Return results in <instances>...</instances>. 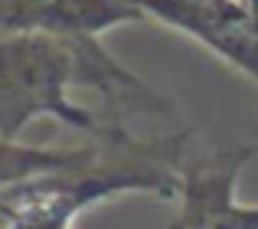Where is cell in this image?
Wrapping results in <instances>:
<instances>
[{"label": "cell", "mask_w": 258, "mask_h": 229, "mask_svg": "<svg viewBox=\"0 0 258 229\" xmlns=\"http://www.w3.org/2000/svg\"><path fill=\"white\" fill-rule=\"evenodd\" d=\"M147 17L193 36L258 82V20L242 0H134Z\"/></svg>", "instance_id": "cell-3"}, {"label": "cell", "mask_w": 258, "mask_h": 229, "mask_svg": "<svg viewBox=\"0 0 258 229\" xmlns=\"http://www.w3.org/2000/svg\"><path fill=\"white\" fill-rule=\"evenodd\" d=\"M88 147H30L0 138V190H10L33 177L72 167L85 157Z\"/></svg>", "instance_id": "cell-6"}, {"label": "cell", "mask_w": 258, "mask_h": 229, "mask_svg": "<svg viewBox=\"0 0 258 229\" xmlns=\"http://www.w3.org/2000/svg\"><path fill=\"white\" fill-rule=\"evenodd\" d=\"M170 229H180V226H176V223H170Z\"/></svg>", "instance_id": "cell-7"}, {"label": "cell", "mask_w": 258, "mask_h": 229, "mask_svg": "<svg viewBox=\"0 0 258 229\" xmlns=\"http://www.w3.org/2000/svg\"><path fill=\"white\" fill-rule=\"evenodd\" d=\"M72 92V49L66 39L46 33L0 36V138L17 141L33 118H59L62 125L101 134V118L76 105Z\"/></svg>", "instance_id": "cell-2"}, {"label": "cell", "mask_w": 258, "mask_h": 229, "mask_svg": "<svg viewBox=\"0 0 258 229\" xmlns=\"http://www.w3.org/2000/svg\"><path fill=\"white\" fill-rule=\"evenodd\" d=\"M147 13L134 0H0V36H101L121 23H138Z\"/></svg>", "instance_id": "cell-5"}, {"label": "cell", "mask_w": 258, "mask_h": 229, "mask_svg": "<svg viewBox=\"0 0 258 229\" xmlns=\"http://www.w3.org/2000/svg\"><path fill=\"white\" fill-rule=\"evenodd\" d=\"M186 141L189 131L141 141L124 125H105L79 164L0 190L4 229H72L82 210L118 193L180 197Z\"/></svg>", "instance_id": "cell-1"}, {"label": "cell", "mask_w": 258, "mask_h": 229, "mask_svg": "<svg viewBox=\"0 0 258 229\" xmlns=\"http://www.w3.org/2000/svg\"><path fill=\"white\" fill-rule=\"evenodd\" d=\"M255 147H222L183 167L180 229H258V206L235 200V180L252 160Z\"/></svg>", "instance_id": "cell-4"}]
</instances>
